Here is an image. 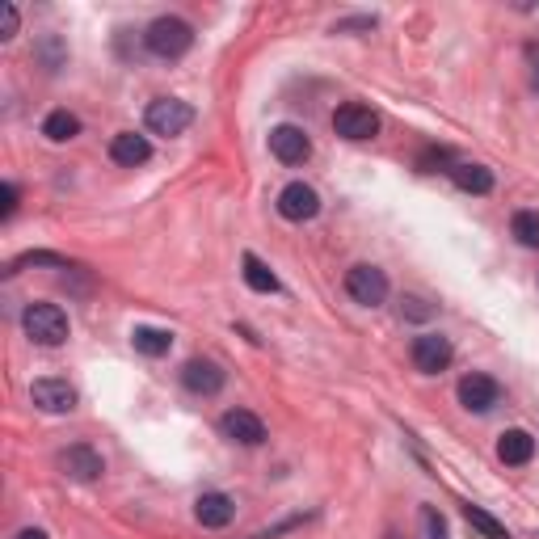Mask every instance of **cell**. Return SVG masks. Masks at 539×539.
<instances>
[{
	"instance_id": "cell-1",
	"label": "cell",
	"mask_w": 539,
	"mask_h": 539,
	"mask_svg": "<svg viewBox=\"0 0 539 539\" xmlns=\"http://www.w3.org/2000/svg\"><path fill=\"white\" fill-rule=\"evenodd\" d=\"M144 47L156 59H182L194 47V30L182 17H156V22L144 30Z\"/></svg>"
},
{
	"instance_id": "cell-2",
	"label": "cell",
	"mask_w": 539,
	"mask_h": 539,
	"mask_svg": "<svg viewBox=\"0 0 539 539\" xmlns=\"http://www.w3.org/2000/svg\"><path fill=\"white\" fill-rule=\"evenodd\" d=\"M22 329L38 346H64L68 342V312L59 304H30L22 312Z\"/></svg>"
},
{
	"instance_id": "cell-3",
	"label": "cell",
	"mask_w": 539,
	"mask_h": 539,
	"mask_svg": "<svg viewBox=\"0 0 539 539\" xmlns=\"http://www.w3.org/2000/svg\"><path fill=\"white\" fill-rule=\"evenodd\" d=\"M144 123H148L152 135L173 139V135H182L194 123V106L182 102V97H156V102L144 110Z\"/></svg>"
},
{
	"instance_id": "cell-4",
	"label": "cell",
	"mask_w": 539,
	"mask_h": 539,
	"mask_svg": "<svg viewBox=\"0 0 539 539\" xmlns=\"http://www.w3.org/2000/svg\"><path fill=\"white\" fill-rule=\"evenodd\" d=\"M346 291L354 304H363V308H379L388 299V274L379 270V266H350L346 274Z\"/></svg>"
},
{
	"instance_id": "cell-5",
	"label": "cell",
	"mask_w": 539,
	"mask_h": 539,
	"mask_svg": "<svg viewBox=\"0 0 539 539\" xmlns=\"http://www.w3.org/2000/svg\"><path fill=\"white\" fill-rule=\"evenodd\" d=\"M333 131L342 139L363 144V139L379 135V114L371 106H363V102H346V106H337V114H333Z\"/></svg>"
},
{
	"instance_id": "cell-6",
	"label": "cell",
	"mask_w": 539,
	"mask_h": 539,
	"mask_svg": "<svg viewBox=\"0 0 539 539\" xmlns=\"http://www.w3.org/2000/svg\"><path fill=\"white\" fill-rule=\"evenodd\" d=\"M409 358H413V367L422 371V375H438V371L451 367L455 350H451V342H447L443 333H422V337H413Z\"/></svg>"
},
{
	"instance_id": "cell-7",
	"label": "cell",
	"mask_w": 539,
	"mask_h": 539,
	"mask_svg": "<svg viewBox=\"0 0 539 539\" xmlns=\"http://www.w3.org/2000/svg\"><path fill=\"white\" fill-rule=\"evenodd\" d=\"M278 215L291 219V224H308V219L321 215V194H316L308 182H291L278 194Z\"/></svg>"
},
{
	"instance_id": "cell-8",
	"label": "cell",
	"mask_w": 539,
	"mask_h": 539,
	"mask_svg": "<svg viewBox=\"0 0 539 539\" xmlns=\"http://www.w3.org/2000/svg\"><path fill=\"white\" fill-rule=\"evenodd\" d=\"M497 401H502V384H497L493 375L472 371V375L459 379V405H464L468 413H489Z\"/></svg>"
},
{
	"instance_id": "cell-9",
	"label": "cell",
	"mask_w": 539,
	"mask_h": 539,
	"mask_svg": "<svg viewBox=\"0 0 539 539\" xmlns=\"http://www.w3.org/2000/svg\"><path fill=\"white\" fill-rule=\"evenodd\" d=\"M270 152H274V161H283V165H304L312 156V139H308V131L283 123L270 131Z\"/></svg>"
},
{
	"instance_id": "cell-10",
	"label": "cell",
	"mask_w": 539,
	"mask_h": 539,
	"mask_svg": "<svg viewBox=\"0 0 539 539\" xmlns=\"http://www.w3.org/2000/svg\"><path fill=\"white\" fill-rule=\"evenodd\" d=\"M30 401L43 413H72L76 409V388L68 384V379H34Z\"/></svg>"
},
{
	"instance_id": "cell-11",
	"label": "cell",
	"mask_w": 539,
	"mask_h": 539,
	"mask_svg": "<svg viewBox=\"0 0 539 539\" xmlns=\"http://www.w3.org/2000/svg\"><path fill=\"white\" fill-rule=\"evenodd\" d=\"M219 430H224V438H232V443H241V447H257V443H266V426H262V417L249 413V409H228L224 417H219Z\"/></svg>"
},
{
	"instance_id": "cell-12",
	"label": "cell",
	"mask_w": 539,
	"mask_h": 539,
	"mask_svg": "<svg viewBox=\"0 0 539 539\" xmlns=\"http://www.w3.org/2000/svg\"><path fill=\"white\" fill-rule=\"evenodd\" d=\"M224 367L215 363V358H190V363L182 367V384L194 392V396H215L219 388H224Z\"/></svg>"
},
{
	"instance_id": "cell-13",
	"label": "cell",
	"mask_w": 539,
	"mask_h": 539,
	"mask_svg": "<svg viewBox=\"0 0 539 539\" xmlns=\"http://www.w3.org/2000/svg\"><path fill=\"white\" fill-rule=\"evenodd\" d=\"M59 468H64V476H72V481H97V476L106 472V459L97 455L93 447H85V443H76V447H68L64 455H59Z\"/></svg>"
},
{
	"instance_id": "cell-14",
	"label": "cell",
	"mask_w": 539,
	"mask_h": 539,
	"mask_svg": "<svg viewBox=\"0 0 539 539\" xmlns=\"http://www.w3.org/2000/svg\"><path fill=\"white\" fill-rule=\"evenodd\" d=\"M110 161L123 165V169H139V165L152 161V144L144 135H135V131H118L110 139Z\"/></svg>"
},
{
	"instance_id": "cell-15",
	"label": "cell",
	"mask_w": 539,
	"mask_h": 539,
	"mask_svg": "<svg viewBox=\"0 0 539 539\" xmlns=\"http://www.w3.org/2000/svg\"><path fill=\"white\" fill-rule=\"evenodd\" d=\"M232 514H236V502H232L228 493H203V497L194 502V518H198L203 527H211V531L228 527Z\"/></svg>"
},
{
	"instance_id": "cell-16",
	"label": "cell",
	"mask_w": 539,
	"mask_h": 539,
	"mask_svg": "<svg viewBox=\"0 0 539 539\" xmlns=\"http://www.w3.org/2000/svg\"><path fill=\"white\" fill-rule=\"evenodd\" d=\"M531 455H535V434L531 430H506L502 438H497V459L510 468H523L531 464Z\"/></svg>"
},
{
	"instance_id": "cell-17",
	"label": "cell",
	"mask_w": 539,
	"mask_h": 539,
	"mask_svg": "<svg viewBox=\"0 0 539 539\" xmlns=\"http://www.w3.org/2000/svg\"><path fill=\"white\" fill-rule=\"evenodd\" d=\"M43 135L51 139V144H68V139L81 135V118H76L72 110H51L43 118Z\"/></svg>"
},
{
	"instance_id": "cell-18",
	"label": "cell",
	"mask_w": 539,
	"mask_h": 539,
	"mask_svg": "<svg viewBox=\"0 0 539 539\" xmlns=\"http://www.w3.org/2000/svg\"><path fill=\"white\" fill-rule=\"evenodd\" d=\"M131 346L144 354V358H161V354H169V346H173V333L152 329V325H139V329L131 333Z\"/></svg>"
},
{
	"instance_id": "cell-19",
	"label": "cell",
	"mask_w": 539,
	"mask_h": 539,
	"mask_svg": "<svg viewBox=\"0 0 539 539\" xmlns=\"http://www.w3.org/2000/svg\"><path fill=\"white\" fill-rule=\"evenodd\" d=\"M447 173L455 177V186L468 190V194H489L493 190V173L485 165H451Z\"/></svg>"
},
{
	"instance_id": "cell-20",
	"label": "cell",
	"mask_w": 539,
	"mask_h": 539,
	"mask_svg": "<svg viewBox=\"0 0 539 539\" xmlns=\"http://www.w3.org/2000/svg\"><path fill=\"white\" fill-rule=\"evenodd\" d=\"M245 283H249L253 291H262V295L278 291V278H274V270H270V266H266L257 253H245Z\"/></svg>"
},
{
	"instance_id": "cell-21",
	"label": "cell",
	"mask_w": 539,
	"mask_h": 539,
	"mask_svg": "<svg viewBox=\"0 0 539 539\" xmlns=\"http://www.w3.org/2000/svg\"><path fill=\"white\" fill-rule=\"evenodd\" d=\"M510 232L523 249H539V211H518L510 219Z\"/></svg>"
},
{
	"instance_id": "cell-22",
	"label": "cell",
	"mask_w": 539,
	"mask_h": 539,
	"mask_svg": "<svg viewBox=\"0 0 539 539\" xmlns=\"http://www.w3.org/2000/svg\"><path fill=\"white\" fill-rule=\"evenodd\" d=\"M464 514H468V523H472L476 531H481L485 539H510V531H506L502 523H497L493 514H485L481 506H464Z\"/></svg>"
},
{
	"instance_id": "cell-23",
	"label": "cell",
	"mask_w": 539,
	"mask_h": 539,
	"mask_svg": "<svg viewBox=\"0 0 539 539\" xmlns=\"http://www.w3.org/2000/svg\"><path fill=\"white\" fill-rule=\"evenodd\" d=\"M422 527H426V539H447V523L434 506H422Z\"/></svg>"
},
{
	"instance_id": "cell-24",
	"label": "cell",
	"mask_w": 539,
	"mask_h": 539,
	"mask_svg": "<svg viewBox=\"0 0 539 539\" xmlns=\"http://www.w3.org/2000/svg\"><path fill=\"white\" fill-rule=\"evenodd\" d=\"M430 312H434V308L426 304V299H417V295H405V299H401V316H409V321H426Z\"/></svg>"
},
{
	"instance_id": "cell-25",
	"label": "cell",
	"mask_w": 539,
	"mask_h": 539,
	"mask_svg": "<svg viewBox=\"0 0 539 539\" xmlns=\"http://www.w3.org/2000/svg\"><path fill=\"white\" fill-rule=\"evenodd\" d=\"M417 165H422L426 173H434L438 165H451V152H443V148H438V152H426V156H422V161H417Z\"/></svg>"
},
{
	"instance_id": "cell-26",
	"label": "cell",
	"mask_w": 539,
	"mask_h": 539,
	"mask_svg": "<svg viewBox=\"0 0 539 539\" xmlns=\"http://www.w3.org/2000/svg\"><path fill=\"white\" fill-rule=\"evenodd\" d=\"M0 17H5V26H0V38L9 43V38L17 34V9H13V5H5V9H0Z\"/></svg>"
},
{
	"instance_id": "cell-27",
	"label": "cell",
	"mask_w": 539,
	"mask_h": 539,
	"mask_svg": "<svg viewBox=\"0 0 539 539\" xmlns=\"http://www.w3.org/2000/svg\"><path fill=\"white\" fill-rule=\"evenodd\" d=\"M0 198H5V203H0V215L9 219V215L17 211V186H13V182H5V190H0Z\"/></svg>"
},
{
	"instance_id": "cell-28",
	"label": "cell",
	"mask_w": 539,
	"mask_h": 539,
	"mask_svg": "<svg viewBox=\"0 0 539 539\" xmlns=\"http://www.w3.org/2000/svg\"><path fill=\"white\" fill-rule=\"evenodd\" d=\"M17 539H47L43 527H26V531H17Z\"/></svg>"
}]
</instances>
